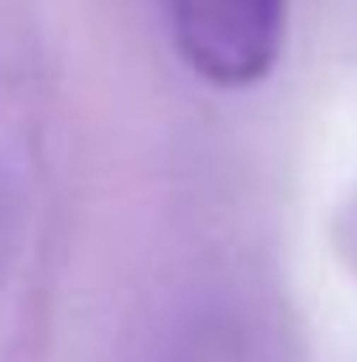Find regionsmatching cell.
Here are the masks:
<instances>
[{"instance_id":"1","label":"cell","mask_w":357,"mask_h":362,"mask_svg":"<svg viewBox=\"0 0 357 362\" xmlns=\"http://www.w3.org/2000/svg\"><path fill=\"white\" fill-rule=\"evenodd\" d=\"M289 0H168L174 42L200 79L221 90L257 84L284 47Z\"/></svg>"}]
</instances>
